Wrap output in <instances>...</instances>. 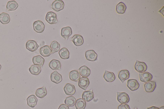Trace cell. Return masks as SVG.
Instances as JSON below:
<instances>
[{
	"label": "cell",
	"instance_id": "cell-1",
	"mask_svg": "<svg viewBox=\"0 0 164 109\" xmlns=\"http://www.w3.org/2000/svg\"><path fill=\"white\" fill-rule=\"evenodd\" d=\"M117 100L121 104H126L130 101V97L128 94L125 92H117Z\"/></svg>",
	"mask_w": 164,
	"mask_h": 109
},
{
	"label": "cell",
	"instance_id": "cell-2",
	"mask_svg": "<svg viewBox=\"0 0 164 109\" xmlns=\"http://www.w3.org/2000/svg\"><path fill=\"white\" fill-rule=\"evenodd\" d=\"M46 21L51 24H56L58 23L57 14L53 12H48L46 17Z\"/></svg>",
	"mask_w": 164,
	"mask_h": 109
},
{
	"label": "cell",
	"instance_id": "cell-3",
	"mask_svg": "<svg viewBox=\"0 0 164 109\" xmlns=\"http://www.w3.org/2000/svg\"><path fill=\"white\" fill-rule=\"evenodd\" d=\"M33 27L35 31L38 33H42L45 29V26L42 21L38 20L33 23Z\"/></svg>",
	"mask_w": 164,
	"mask_h": 109
},
{
	"label": "cell",
	"instance_id": "cell-4",
	"mask_svg": "<svg viewBox=\"0 0 164 109\" xmlns=\"http://www.w3.org/2000/svg\"><path fill=\"white\" fill-rule=\"evenodd\" d=\"M63 90L65 93L67 95H73L76 92L75 86L70 83H67L64 86Z\"/></svg>",
	"mask_w": 164,
	"mask_h": 109
},
{
	"label": "cell",
	"instance_id": "cell-5",
	"mask_svg": "<svg viewBox=\"0 0 164 109\" xmlns=\"http://www.w3.org/2000/svg\"><path fill=\"white\" fill-rule=\"evenodd\" d=\"M64 4L61 0H56L54 1L52 5V9L57 12H59L63 9Z\"/></svg>",
	"mask_w": 164,
	"mask_h": 109
},
{
	"label": "cell",
	"instance_id": "cell-6",
	"mask_svg": "<svg viewBox=\"0 0 164 109\" xmlns=\"http://www.w3.org/2000/svg\"><path fill=\"white\" fill-rule=\"evenodd\" d=\"M90 84V81L87 77H82L78 81V85L79 87L86 91Z\"/></svg>",
	"mask_w": 164,
	"mask_h": 109
},
{
	"label": "cell",
	"instance_id": "cell-7",
	"mask_svg": "<svg viewBox=\"0 0 164 109\" xmlns=\"http://www.w3.org/2000/svg\"><path fill=\"white\" fill-rule=\"evenodd\" d=\"M147 66L145 62L136 61L135 65V68L138 72L141 73L145 72L147 70Z\"/></svg>",
	"mask_w": 164,
	"mask_h": 109
},
{
	"label": "cell",
	"instance_id": "cell-8",
	"mask_svg": "<svg viewBox=\"0 0 164 109\" xmlns=\"http://www.w3.org/2000/svg\"><path fill=\"white\" fill-rule=\"evenodd\" d=\"M127 86L131 91H135L140 87V84L135 79H129L127 82Z\"/></svg>",
	"mask_w": 164,
	"mask_h": 109
},
{
	"label": "cell",
	"instance_id": "cell-9",
	"mask_svg": "<svg viewBox=\"0 0 164 109\" xmlns=\"http://www.w3.org/2000/svg\"><path fill=\"white\" fill-rule=\"evenodd\" d=\"M39 47L36 42L33 40H29L26 44V48L32 52L37 50Z\"/></svg>",
	"mask_w": 164,
	"mask_h": 109
},
{
	"label": "cell",
	"instance_id": "cell-10",
	"mask_svg": "<svg viewBox=\"0 0 164 109\" xmlns=\"http://www.w3.org/2000/svg\"><path fill=\"white\" fill-rule=\"evenodd\" d=\"M156 86V82L153 81H151L145 84V90L147 92L151 93L155 90Z\"/></svg>",
	"mask_w": 164,
	"mask_h": 109
},
{
	"label": "cell",
	"instance_id": "cell-11",
	"mask_svg": "<svg viewBox=\"0 0 164 109\" xmlns=\"http://www.w3.org/2000/svg\"><path fill=\"white\" fill-rule=\"evenodd\" d=\"M71 40L73 42L74 45L77 46H82L84 43L83 38L79 35H75L71 38Z\"/></svg>",
	"mask_w": 164,
	"mask_h": 109
},
{
	"label": "cell",
	"instance_id": "cell-12",
	"mask_svg": "<svg viewBox=\"0 0 164 109\" xmlns=\"http://www.w3.org/2000/svg\"><path fill=\"white\" fill-rule=\"evenodd\" d=\"M139 76L141 81L145 83L151 81L153 78L152 74L148 72L140 73Z\"/></svg>",
	"mask_w": 164,
	"mask_h": 109
},
{
	"label": "cell",
	"instance_id": "cell-13",
	"mask_svg": "<svg viewBox=\"0 0 164 109\" xmlns=\"http://www.w3.org/2000/svg\"><path fill=\"white\" fill-rule=\"evenodd\" d=\"M72 30L70 27H64L61 29V35L67 41L69 37L72 35Z\"/></svg>",
	"mask_w": 164,
	"mask_h": 109
},
{
	"label": "cell",
	"instance_id": "cell-14",
	"mask_svg": "<svg viewBox=\"0 0 164 109\" xmlns=\"http://www.w3.org/2000/svg\"><path fill=\"white\" fill-rule=\"evenodd\" d=\"M85 57L87 60L92 62L96 61L97 59V54L93 50H89L85 52Z\"/></svg>",
	"mask_w": 164,
	"mask_h": 109
},
{
	"label": "cell",
	"instance_id": "cell-15",
	"mask_svg": "<svg viewBox=\"0 0 164 109\" xmlns=\"http://www.w3.org/2000/svg\"><path fill=\"white\" fill-rule=\"evenodd\" d=\"M51 80L53 82L58 84L62 82V76L57 71H55L51 74Z\"/></svg>",
	"mask_w": 164,
	"mask_h": 109
},
{
	"label": "cell",
	"instance_id": "cell-16",
	"mask_svg": "<svg viewBox=\"0 0 164 109\" xmlns=\"http://www.w3.org/2000/svg\"><path fill=\"white\" fill-rule=\"evenodd\" d=\"M49 66L52 70H61V64L60 62L55 59H52L49 62Z\"/></svg>",
	"mask_w": 164,
	"mask_h": 109
},
{
	"label": "cell",
	"instance_id": "cell-17",
	"mask_svg": "<svg viewBox=\"0 0 164 109\" xmlns=\"http://www.w3.org/2000/svg\"><path fill=\"white\" fill-rule=\"evenodd\" d=\"M40 53L43 56L47 57L51 55L52 51L51 47L46 45L40 49Z\"/></svg>",
	"mask_w": 164,
	"mask_h": 109
},
{
	"label": "cell",
	"instance_id": "cell-18",
	"mask_svg": "<svg viewBox=\"0 0 164 109\" xmlns=\"http://www.w3.org/2000/svg\"><path fill=\"white\" fill-rule=\"evenodd\" d=\"M130 76V73L127 70H122L119 72L118 77L123 83L124 82L128 79Z\"/></svg>",
	"mask_w": 164,
	"mask_h": 109
},
{
	"label": "cell",
	"instance_id": "cell-19",
	"mask_svg": "<svg viewBox=\"0 0 164 109\" xmlns=\"http://www.w3.org/2000/svg\"><path fill=\"white\" fill-rule=\"evenodd\" d=\"M103 77L108 82H112L115 80L116 77L115 74L112 72L106 71L104 73Z\"/></svg>",
	"mask_w": 164,
	"mask_h": 109
},
{
	"label": "cell",
	"instance_id": "cell-20",
	"mask_svg": "<svg viewBox=\"0 0 164 109\" xmlns=\"http://www.w3.org/2000/svg\"><path fill=\"white\" fill-rule=\"evenodd\" d=\"M94 97L93 92L90 91L84 92L82 95L83 100L87 102L91 101L94 98Z\"/></svg>",
	"mask_w": 164,
	"mask_h": 109
},
{
	"label": "cell",
	"instance_id": "cell-21",
	"mask_svg": "<svg viewBox=\"0 0 164 109\" xmlns=\"http://www.w3.org/2000/svg\"><path fill=\"white\" fill-rule=\"evenodd\" d=\"M45 59L41 56H34L32 59V62L34 65H37L42 68L45 62Z\"/></svg>",
	"mask_w": 164,
	"mask_h": 109
},
{
	"label": "cell",
	"instance_id": "cell-22",
	"mask_svg": "<svg viewBox=\"0 0 164 109\" xmlns=\"http://www.w3.org/2000/svg\"><path fill=\"white\" fill-rule=\"evenodd\" d=\"M27 101L28 106L31 107L33 108L37 104L38 99L34 95H32L28 97Z\"/></svg>",
	"mask_w": 164,
	"mask_h": 109
},
{
	"label": "cell",
	"instance_id": "cell-23",
	"mask_svg": "<svg viewBox=\"0 0 164 109\" xmlns=\"http://www.w3.org/2000/svg\"><path fill=\"white\" fill-rule=\"evenodd\" d=\"M79 74L82 77H88L90 75L91 69L86 66H83L79 69Z\"/></svg>",
	"mask_w": 164,
	"mask_h": 109
},
{
	"label": "cell",
	"instance_id": "cell-24",
	"mask_svg": "<svg viewBox=\"0 0 164 109\" xmlns=\"http://www.w3.org/2000/svg\"><path fill=\"white\" fill-rule=\"evenodd\" d=\"M69 78L72 81L77 82L81 78V75L78 71L73 70L69 73Z\"/></svg>",
	"mask_w": 164,
	"mask_h": 109
},
{
	"label": "cell",
	"instance_id": "cell-25",
	"mask_svg": "<svg viewBox=\"0 0 164 109\" xmlns=\"http://www.w3.org/2000/svg\"><path fill=\"white\" fill-rule=\"evenodd\" d=\"M36 96L39 98H43L46 96L47 94V92L45 87H43L38 88L36 91Z\"/></svg>",
	"mask_w": 164,
	"mask_h": 109
},
{
	"label": "cell",
	"instance_id": "cell-26",
	"mask_svg": "<svg viewBox=\"0 0 164 109\" xmlns=\"http://www.w3.org/2000/svg\"><path fill=\"white\" fill-rule=\"evenodd\" d=\"M18 7L17 3L15 1H10L7 3L6 8L8 11H15Z\"/></svg>",
	"mask_w": 164,
	"mask_h": 109
},
{
	"label": "cell",
	"instance_id": "cell-27",
	"mask_svg": "<svg viewBox=\"0 0 164 109\" xmlns=\"http://www.w3.org/2000/svg\"><path fill=\"white\" fill-rule=\"evenodd\" d=\"M29 71L32 75H38L41 73L42 69L39 66L33 65L29 68Z\"/></svg>",
	"mask_w": 164,
	"mask_h": 109
},
{
	"label": "cell",
	"instance_id": "cell-28",
	"mask_svg": "<svg viewBox=\"0 0 164 109\" xmlns=\"http://www.w3.org/2000/svg\"><path fill=\"white\" fill-rule=\"evenodd\" d=\"M11 21L9 15L6 13L3 12L0 14V22L3 24L8 23Z\"/></svg>",
	"mask_w": 164,
	"mask_h": 109
},
{
	"label": "cell",
	"instance_id": "cell-29",
	"mask_svg": "<svg viewBox=\"0 0 164 109\" xmlns=\"http://www.w3.org/2000/svg\"><path fill=\"white\" fill-rule=\"evenodd\" d=\"M59 54L60 58L64 59H67L69 58L70 53L66 48H62L59 52Z\"/></svg>",
	"mask_w": 164,
	"mask_h": 109
},
{
	"label": "cell",
	"instance_id": "cell-30",
	"mask_svg": "<svg viewBox=\"0 0 164 109\" xmlns=\"http://www.w3.org/2000/svg\"><path fill=\"white\" fill-rule=\"evenodd\" d=\"M126 8L125 4L122 2H120L117 5L116 11L118 13L123 14L125 13Z\"/></svg>",
	"mask_w": 164,
	"mask_h": 109
},
{
	"label": "cell",
	"instance_id": "cell-31",
	"mask_svg": "<svg viewBox=\"0 0 164 109\" xmlns=\"http://www.w3.org/2000/svg\"><path fill=\"white\" fill-rule=\"evenodd\" d=\"M52 51V54L57 53L60 50V44L56 41H54L51 43L50 47Z\"/></svg>",
	"mask_w": 164,
	"mask_h": 109
},
{
	"label": "cell",
	"instance_id": "cell-32",
	"mask_svg": "<svg viewBox=\"0 0 164 109\" xmlns=\"http://www.w3.org/2000/svg\"><path fill=\"white\" fill-rule=\"evenodd\" d=\"M86 106V102L82 98L78 99L75 104L76 109H85Z\"/></svg>",
	"mask_w": 164,
	"mask_h": 109
},
{
	"label": "cell",
	"instance_id": "cell-33",
	"mask_svg": "<svg viewBox=\"0 0 164 109\" xmlns=\"http://www.w3.org/2000/svg\"><path fill=\"white\" fill-rule=\"evenodd\" d=\"M76 100L73 96L67 97L64 101L66 105L68 107H73L75 105Z\"/></svg>",
	"mask_w": 164,
	"mask_h": 109
},
{
	"label": "cell",
	"instance_id": "cell-34",
	"mask_svg": "<svg viewBox=\"0 0 164 109\" xmlns=\"http://www.w3.org/2000/svg\"><path fill=\"white\" fill-rule=\"evenodd\" d=\"M118 109H131L130 106L126 104H122L119 105Z\"/></svg>",
	"mask_w": 164,
	"mask_h": 109
},
{
	"label": "cell",
	"instance_id": "cell-35",
	"mask_svg": "<svg viewBox=\"0 0 164 109\" xmlns=\"http://www.w3.org/2000/svg\"><path fill=\"white\" fill-rule=\"evenodd\" d=\"M58 109H69V107L64 104H62L59 107Z\"/></svg>",
	"mask_w": 164,
	"mask_h": 109
},
{
	"label": "cell",
	"instance_id": "cell-36",
	"mask_svg": "<svg viewBox=\"0 0 164 109\" xmlns=\"http://www.w3.org/2000/svg\"><path fill=\"white\" fill-rule=\"evenodd\" d=\"M147 109H159V108L155 106H152L150 107H147Z\"/></svg>",
	"mask_w": 164,
	"mask_h": 109
},
{
	"label": "cell",
	"instance_id": "cell-37",
	"mask_svg": "<svg viewBox=\"0 0 164 109\" xmlns=\"http://www.w3.org/2000/svg\"><path fill=\"white\" fill-rule=\"evenodd\" d=\"M159 109H164V106H163L159 108Z\"/></svg>",
	"mask_w": 164,
	"mask_h": 109
},
{
	"label": "cell",
	"instance_id": "cell-38",
	"mask_svg": "<svg viewBox=\"0 0 164 109\" xmlns=\"http://www.w3.org/2000/svg\"><path fill=\"white\" fill-rule=\"evenodd\" d=\"M1 68H2V66L1 64H0V71H1Z\"/></svg>",
	"mask_w": 164,
	"mask_h": 109
},
{
	"label": "cell",
	"instance_id": "cell-39",
	"mask_svg": "<svg viewBox=\"0 0 164 109\" xmlns=\"http://www.w3.org/2000/svg\"><path fill=\"white\" fill-rule=\"evenodd\" d=\"M135 109H138L137 107H136Z\"/></svg>",
	"mask_w": 164,
	"mask_h": 109
}]
</instances>
